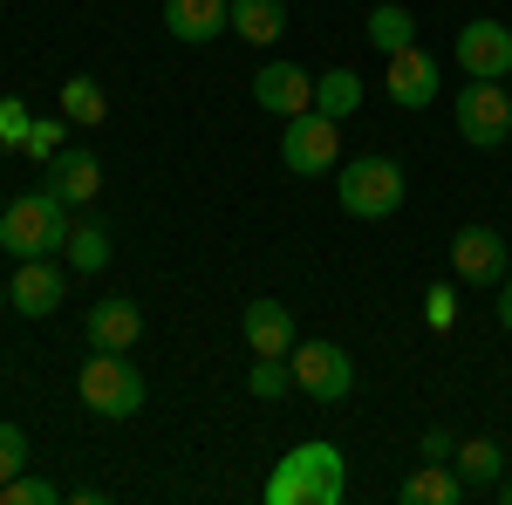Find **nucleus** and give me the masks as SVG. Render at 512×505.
Segmentation results:
<instances>
[{"label": "nucleus", "instance_id": "1", "mask_svg": "<svg viewBox=\"0 0 512 505\" xmlns=\"http://www.w3.org/2000/svg\"><path fill=\"white\" fill-rule=\"evenodd\" d=\"M349 499V458L335 444H294L267 478V505H342Z\"/></svg>", "mask_w": 512, "mask_h": 505}, {"label": "nucleus", "instance_id": "2", "mask_svg": "<svg viewBox=\"0 0 512 505\" xmlns=\"http://www.w3.org/2000/svg\"><path fill=\"white\" fill-rule=\"evenodd\" d=\"M69 198L55 192H21L7 198V212H0V246H7V260H48V253H62L69 246Z\"/></svg>", "mask_w": 512, "mask_h": 505}, {"label": "nucleus", "instance_id": "3", "mask_svg": "<svg viewBox=\"0 0 512 505\" xmlns=\"http://www.w3.org/2000/svg\"><path fill=\"white\" fill-rule=\"evenodd\" d=\"M76 396L89 417H103V424H130L137 410H144V376H137V362L123 349H89L76 369Z\"/></svg>", "mask_w": 512, "mask_h": 505}, {"label": "nucleus", "instance_id": "4", "mask_svg": "<svg viewBox=\"0 0 512 505\" xmlns=\"http://www.w3.org/2000/svg\"><path fill=\"white\" fill-rule=\"evenodd\" d=\"M403 192H410V178H403V164L383 157V151L349 157L342 178H335V198H342L349 219H390V212H403Z\"/></svg>", "mask_w": 512, "mask_h": 505}, {"label": "nucleus", "instance_id": "5", "mask_svg": "<svg viewBox=\"0 0 512 505\" xmlns=\"http://www.w3.org/2000/svg\"><path fill=\"white\" fill-rule=\"evenodd\" d=\"M280 164H287L294 178H328V171L342 164V123L321 117V110L287 117V130H280Z\"/></svg>", "mask_w": 512, "mask_h": 505}, {"label": "nucleus", "instance_id": "6", "mask_svg": "<svg viewBox=\"0 0 512 505\" xmlns=\"http://www.w3.org/2000/svg\"><path fill=\"white\" fill-rule=\"evenodd\" d=\"M458 137L472 144V151H499L512 137V96L499 89V82L472 76L465 89H458Z\"/></svg>", "mask_w": 512, "mask_h": 505}, {"label": "nucleus", "instance_id": "7", "mask_svg": "<svg viewBox=\"0 0 512 505\" xmlns=\"http://www.w3.org/2000/svg\"><path fill=\"white\" fill-rule=\"evenodd\" d=\"M287 362H294V389L308 403H349V389H355L349 349H335V342H294Z\"/></svg>", "mask_w": 512, "mask_h": 505}, {"label": "nucleus", "instance_id": "8", "mask_svg": "<svg viewBox=\"0 0 512 505\" xmlns=\"http://www.w3.org/2000/svg\"><path fill=\"white\" fill-rule=\"evenodd\" d=\"M62 294H69V273L55 267V253L48 260H14V280H7V308L14 314L48 321V314L62 308Z\"/></svg>", "mask_w": 512, "mask_h": 505}, {"label": "nucleus", "instance_id": "9", "mask_svg": "<svg viewBox=\"0 0 512 505\" xmlns=\"http://www.w3.org/2000/svg\"><path fill=\"white\" fill-rule=\"evenodd\" d=\"M451 273H458L465 287H499L512 273L506 239L492 233V226H458V239H451Z\"/></svg>", "mask_w": 512, "mask_h": 505}, {"label": "nucleus", "instance_id": "10", "mask_svg": "<svg viewBox=\"0 0 512 505\" xmlns=\"http://www.w3.org/2000/svg\"><path fill=\"white\" fill-rule=\"evenodd\" d=\"M458 69L485 76V82L512 76V28L506 21H465L458 28Z\"/></svg>", "mask_w": 512, "mask_h": 505}, {"label": "nucleus", "instance_id": "11", "mask_svg": "<svg viewBox=\"0 0 512 505\" xmlns=\"http://www.w3.org/2000/svg\"><path fill=\"white\" fill-rule=\"evenodd\" d=\"M253 103L274 110L280 123L301 117V110H315V76L301 62H267V69H253Z\"/></svg>", "mask_w": 512, "mask_h": 505}, {"label": "nucleus", "instance_id": "12", "mask_svg": "<svg viewBox=\"0 0 512 505\" xmlns=\"http://www.w3.org/2000/svg\"><path fill=\"white\" fill-rule=\"evenodd\" d=\"M437 82H444L437 55H424V48H403V55H390V76H383V89H390L396 110H431V103H437Z\"/></svg>", "mask_w": 512, "mask_h": 505}, {"label": "nucleus", "instance_id": "13", "mask_svg": "<svg viewBox=\"0 0 512 505\" xmlns=\"http://www.w3.org/2000/svg\"><path fill=\"white\" fill-rule=\"evenodd\" d=\"M48 192L69 198V205H89V198L103 192V157L89 151V144H62V151L48 157Z\"/></svg>", "mask_w": 512, "mask_h": 505}, {"label": "nucleus", "instance_id": "14", "mask_svg": "<svg viewBox=\"0 0 512 505\" xmlns=\"http://www.w3.org/2000/svg\"><path fill=\"white\" fill-rule=\"evenodd\" d=\"M164 28L185 48H205L233 28V0H164Z\"/></svg>", "mask_w": 512, "mask_h": 505}, {"label": "nucleus", "instance_id": "15", "mask_svg": "<svg viewBox=\"0 0 512 505\" xmlns=\"http://www.w3.org/2000/svg\"><path fill=\"white\" fill-rule=\"evenodd\" d=\"M89 349H137V335H144V308L130 301V294H103L96 308H89Z\"/></svg>", "mask_w": 512, "mask_h": 505}, {"label": "nucleus", "instance_id": "16", "mask_svg": "<svg viewBox=\"0 0 512 505\" xmlns=\"http://www.w3.org/2000/svg\"><path fill=\"white\" fill-rule=\"evenodd\" d=\"M239 328H246V349L253 355H294V314L280 308L274 294H253L246 314H239Z\"/></svg>", "mask_w": 512, "mask_h": 505}, {"label": "nucleus", "instance_id": "17", "mask_svg": "<svg viewBox=\"0 0 512 505\" xmlns=\"http://www.w3.org/2000/svg\"><path fill=\"white\" fill-rule=\"evenodd\" d=\"M465 499V478H458V465H437V458H424V465L403 478V505H458Z\"/></svg>", "mask_w": 512, "mask_h": 505}, {"label": "nucleus", "instance_id": "18", "mask_svg": "<svg viewBox=\"0 0 512 505\" xmlns=\"http://www.w3.org/2000/svg\"><path fill=\"white\" fill-rule=\"evenodd\" d=\"M451 458H458V478H465V492H492V485L506 478V451H499V437H465Z\"/></svg>", "mask_w": 512, "mask_h": 505}, {"label": "nucleus", "instance_id": "19", "mask_svg": "<svg viewBox=\"0 0 512 505\" xmlns=\"http://www.w3.org/2000/svg\"><path fill=\"white\" fill-rule=\"evenodd\" d=\"M362 35H369V48H383V55H403V48H417V14L396 7V0H383V7H369Z\"/></svg>", "mask_w": 512, "mask_h": 505}, {"label": "nucleus", "instance_id": "20", "mask_svg": "<svg viewBox=\"0 0 512 505\" xmlns=\"http://www.w3.org/2000/svg\"><path fill=\"white\" fill-rule=\"evenodd\" d=\"M233 35L267 48V41L287 35V0H233Z\"/></svg>", "mask_w": 512, "mask_h": 505}, {"label": "nucleus", "instance_id": "21", "mask_svg": "<svg viewBox=\"0 0 512 505\" xmlns=\"http://www.w3.org/2000/svg\"><path fill=\"white\" fill-rule=\"evenodd\" d=\"M362 96H369V89H362V76H355V69H321L315 76V110L321 117H355V110H362Z\"/></svg>", "mask_w": 512, "mask_h": 505}, {"label": "nucleus", "instance_id": "22", "mask_svg": "<svg viewBox=\"0 0 512 505\" xmlns=\"http://www.w3.org/2000/svg\"><path fill=\"white\" fill-rule=\"evenodd\" d=\"M62 253L76 260V273H103V267H110V226H103V219L69 226V246H62Z\"/></svg>", "mask_w": 512, "mask_h": 505}, {"label": "nucleus", "instance_id": "23", "mask_svg": "<svg viewBox=\"0 0 512 505\" xmlns=\"http://www.w3.org/2000/svg\"><path fill=\"white\" fill-rule=\"evenodd\" d=\"M62 117H69V123H103V117H110L103 82H96V76H69V82H62Z\"/></svg>", "mask_w": 512, "mask_h": 505}, {"label": "nucleus", "instance_id": "24", "mask_svg": "<svg viewBox=\"0 0 512 505\" xmlns=\"http://www.w3.org/2000/svg\"><path fill=\"white\" fill-rule=\"evenodd\" d=\"M294 389V362L287 355H253V369H246V396H260V403H274Z\"/></svg>", "mask_w": 512, "mask_h": 505}, {"label": "nucleus", "instance_id": "25", "mask_svg": "<svg viewBox=\"0 0 512 505\" xmlns=\"http://www.w3.org/2000/svg\"><path fill=\"white\" fill-rule=\"evenodd\" d=\"M62 499V485H48V478H28V471H14L7 485H0V505H55Z\"/></svg>", "mask_w": 512, "mask_h": 505}, {"label": "nucleus", "instance_id": "26", "mask_svg": "<svg viewBox=\"0 0 512 505\" xmlns=\"http://www.w3.org/2000/svg\"><path fill=\"white\" fill-rule=\"evenodd\" d=\"M28 130H35L28 103H21V96H0V151H21V144H28Z\"/></svg>", "mask_w": 512, "mask_h": 505}, {"label": "nucleus", "instance_id": "27", "mask_svg": "<svg viewBox=\"0 0 512 505\" xmlns=\"http://www.w3.org/2000/svg\"><path fill=\"white\" fill-rule=\"evenodd\" d=\"M62 144H69V117H35V130H28V144H21V151L48 164V157L62 151Z\"/></svg>", "mask_w": 512, "mask_h": 505}, {"label": "nucleus", "instance_id": "28", "mask_svg": "<svg viewBox=\"0 0 512 505\" xmlns=\"http://www.w3.org/2000/svg\"><path fill=\"white\" fill-rule=\"evenodd\" d=\"M14 471H28V437H21V424H0V485Z\"/></svg>", "mask_w": 512, "mask_h": 505}, {"label": "nucleus", "instance_id": "29", "mask_svg": "<svg viewBox=\"0 0 512 505\" xmlns=\"http://www.w3.org/2000/svg\"><path fill=\"white\" fill-rule=\"evenodd\" d=\"M424 314H431V328H451V314H458V301H451V287H431V301H424Z\"/></svg>", "mask_w": 512, "mask_h": 505}, {"label": "nucleus", "instance_id": "30", "mask_svg": "<svg viewBox=\"0 0 512 505\" xmlns=\"http://www.w3.org/2000/svg\"><path fill=\"white\" fill-rule=\"evenodd\" d=\"M451 451H458V444H451V430H424V458H437V465H444Z\"/></svg>", "mask_w": 512, "mask_h": 505}, {"label": "nucleus", "instance_id": "31", "mask_svg": "<svg viewBox=\"0 0 512 505\" xmlns=\"http://www.w3.org/2000/svg\"><path fill=\"white\" fill-rule=\"evenodd\" d=\"M499 328H506V335H512V273H506V280H499Z\"/></svg>", "mask_w": 512, "mask_h": 505}, {"label": "nucleus", "instance_id": "32", "mask_svg": "<svg viewBox=\"0 0 512 505\" xmlns=\"http://www.w3.org/2000/svg\"><path fill=\"white\" fill-rule=\"evenodd\" d=\"M492 499H499V505H512V471L499 478V485H492Z\"/></svg>", "mask_w": 512, "mask_h": 505}, {"label": "nucleus", "instance_id": "33", "mask_svg": "<svg viewBox=\"0 0 512 505\" xmlns=\"http://www.w3.org/2000/svg\"><path fill=\"white\" fill-rule=\"evenodd\" d=\"M0 314H7V280H0Z\"/></svg>", "mask_w": 512, "mask_h": 505}, {"label": "nucleus", "instance_id": "34", "mask_svg": "<svg viewBox=\"0 0 512 505\" xmlns=\"http://www.w3.org/2000/svg\"><path fill=\"white\" fill-rule=\"evenodd\" d=\"M0 212H7V198H0Z\"/></svg>", "mask_w": 512, "mask_h": 505}, {"label": "nucleus", "instance_id": "35", "mask_svg": "<svg viewBox=\"0 0 512 505\" xmlns=\"http://www.w3.org/2000/svg\"><path fill=\"white\" fill-rule=\"evenodd\" d=\"M0 7H7V0H0Z\"/></svg>", "mask_w": 512, "mask_h": 505}]
</instances>
